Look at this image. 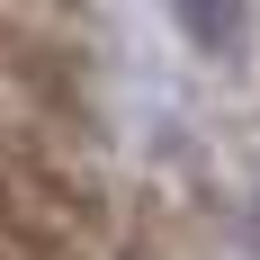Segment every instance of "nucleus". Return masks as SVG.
I'll return each instance as SVG.
<instances>
[{
  "label": "nucleus",
  "mask_w": 260,
  "mask_h": 260,
  "mask_svg": "<svg viewBox=\"0 0 260 260\" xmlns=\"http://www.w3.org/2000/svg\"><path fill=\"white\" fill-rule=\"evenodd\" d=\"M171 18H180V36L198 54H242V0H171Z\"/></svg>",
  "instance_id": "f257e3e1"
},
{
  "label": "nucleus",
  "mask_w": 260,
  "mask_h": 260,
  "mask_svg": "<svg viewBox=\"0 0 260 260\" xmlns=\"http://www.w3.org/2000/svg\"><path fill=\"white\" fill-rule=\"evenodd\" d=\"M0 215H9V188H0Z\"/></svg>",
  "instance_id": "f03ea898"
}]
</instances>
